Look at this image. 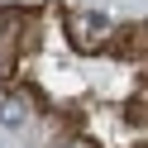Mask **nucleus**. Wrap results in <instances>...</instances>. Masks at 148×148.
I'll list each match as a JSON object with an SVG mask.
<instances>
[{
	"mask_svg": "<svg viewBox=\"0 0 148 148\" xmlns=\"http://www.w3.org/2000/svg\"><path fill=\"white\" fill-rule=\"evenodd\" d=\"M62 19H67V43H72L77 53H86V58L105 53V48H110V38H115V29H119L115 14L96 10V5H86V10H67Z\"/></svg>",
	"mask_w": 148,
	"mask_h": 148,
	"instance_id": "1",
	"label": "nucleus"
},
{
	"mask_svg": "<svg viewBox=\"0 0 148 148\" xmlns=\"http://www.w3.org/2000/svg\"><path fill=\"white\" fill-rule=\"evenodd\" d=\"M105 53H110V58H119V62L143 67V62H148V19H129V24H119Z\"/></svg>",
	"mask_w": 148,
	"mask_h": 148,
	"instance_id": "2",
	"label": "nucleus"
},
{
	"mask_svg": "<svg viewBox=\"0 0 148 148\" xmlns=\"http://www.w3.org/2000/svg\"><path fill=\"white\" fill-rule=\"evenodd\" d=\"M34 119V100L24 96V86H0V129H10V134H19L24 124Z\"/></svg>",
	"mask_w": 148,
	"mask_h": 148,
	"instance_id": "3",
	"label": "nucleus"
},
{
	"mask_svg": "<svg viewBox=\"0 0 148 148\" xmlns=\"http://www.w3.org/2000/svg\"><path fill=\"white\" fill-rule=\"evenodd\" d=\"M53 148H100V143H96L91 134H81V129H77V134H62V138H58Z\"/></svg>",
	"mask_w": 148,
	"mask_h": 148,
	"instance_id": "4",
	"label": "nucleus"
},
{
	"mask_svg": "<svg viewBox=\"0 0 148 148\" xmlns=\"http://www.w3.org/2000/svg\"><path fill=\"white\" fill-rule=\"evenodd\" d=\"M134 148H148V143H134Z\"/></svg>",
	"mask_w": 148,
	"mask_h": 148,
	"instance_id": "5",
	"label": "nucleus"
}]
</instances>
